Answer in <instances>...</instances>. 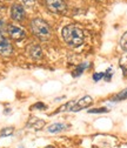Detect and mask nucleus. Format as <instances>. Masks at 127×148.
<instances>
[{"label":"nucleus","mask_w":127,"mask_h":148,"mask_svg":"<svg viewBox=\"0 0 127 148\" xmlns=\"http://www.w3.org/2000/svg\"><path fill=\"white\" fill-rule=\"evenodd\" d=\"M31 29L32 33L41 41H47L52 36V29L47 21L40 18H35L31 21Z\"/></svg>","instance_id":"2"},{"label":"nucleus","mask_w":127,"mask_h":148,"mask_svg":"<svg viewBox=\"0 0 127 148\" xmlns=\"http://www.w3.org/2000/svg\"><path fill=\"white\" fill-rule=\"evenodd\" d=\"M112 75H113V69L110 67V68H107V71L104 73V79L106 81H110L112 79Z\"/></svg>","instance_id":"17"},{"label":"nucleus","mask_w":127,"mask_h":148,"mask_svg":"<svg viewBox=\"0 0 127 148\" xmlns=\"http://www.w3.org/2000/svg\"><path fill=\"white\" fill-rule=\"evenodd\" d=\"M12 52H13V47H12L10 40L3 33H0V54L5 55V57H8V55L12 54Z\"/></svg>","instance_id":"7"},{"label":"nucleus","mask_w":127,"mask_h":148,"mask_svg":"<svg viewBox=\"0 0 127 148\" xmlns=\"http://www.w3.org/2000/svg\"><path fill=\"white\" fill-rule=\"evenodd\" d=\"M27 52H28V54H30V57H31L32 59H34V60H39V59H41V57H43V49H41V47H40L39 45H35V44L31 45V46L28 47Z\"/></svg>","instance_id":"8"},{"label":"nucleus","mask_w":127,"mask_h":148,"mask_svg":"<svg viewBox=\"0 0 127 148\" xmlns=\"http://www.w3.org/2000/svg\"><path fill=\"white\" fill-rule=\"evenodd\" d=\"M1 8H3V6H1V3H0V11H1Z\"/></svg>","instance_id":"23"},{"label":"nucleus","mask_w":127,"mask_h":148,"mask_svg":"<svg viewBox=\"0 0 127 148\" xmlns=\"http://www.w3.org/2000/svg\"><path fill=\"white\" fill-rule=\"evenodd\" d=\"M87 112L91 113V114H104V113H107V112H108V108H106V107H101V108H92V109L87 110Z\"/></svg>","instance_id":"13"},{"label":"nucleus","mask_w":127,"mask_h":148,"mask_svg":"<svg viewBox=\"0 0 127 148\" xmlns=\"http://www.w3.org/2000/svg\"><path fill=\"white\" fill-rule=\"evenodd\" d=\"M61 35L64 41L71 46V47H80L84 44L85 40V35L84 31L77 26V25H67L61 29Z\"/></svg>","instance_id":"1"},{"label":"nucleus","mask_w":127,"mask_h":148,"mask_svg":"<svg viewBox=\"0 0 127 148\" xmlns=\"http://www.w3.org/2000/svg\"><path fill=\"white\" fill-rule=\"evenodd\" d=\"M46 148H56V147H53V146H47Z\"/></svg>","instance_id":"22"},{"label":"nucleus","mask_w":127,"mask_h":148,"mask_svg":"<svg viewBox=\"0 0 127 148\" xmlns=\"http://www.w3.org/2000/svg\"><path fill=\"white\" fill-rule=\"evenodd\" d=\"M19 148H24V147H19Z\"/></svg>","instance_id":"24"},{"label":"nucleus","mask_w":127,"mask_h":148,"mask_svg":"<svg viewBox=\"0 0 127 148\" xmlns=\"http://www.w3.org/2000/svg\"><path fill=\"white\" fill-rule=\"evenodd\" d=\"M20 1L27 7H33L35 4V0H20Z\"/></svg>","instance_id":"19"},{"label":"nucleus","mask_w":127,"mask_h":148,"mask_svg":"<svg viewBox=\"0 0 127 148\" xmlns=\"http://www.w3.org/2000/svg\"><path fill=\"white\" fill-rule=\"evenodd\" d=\"M101 79H104V73L102 72H98V73H94L93 74V80L95 81V82H98V81H100Z\"/></svg>","instance_id":"18"},{"label":"nucleus","mask_w":127,"mask_h":148,"mask_svg":"<svg viewBox=\"0 0 127 148\" xmlns=\"http://www.w3.org/2000/svg\"><path fill=\"white\" fill-rule=\"evenodd\" d=\"M45 3L47 8L56 14L62 15L67 12V5L64 0H45Z\"/></svg>","instance_id":"3"},{"label":"nucleus","mask_w":127,"mask_h":148,"mask_svg":"<svg viewBox=\"0 0 127 148\" xmlns=\"http://www.w3.org/2000/svg\"><path fill=\"white\" fill-rule=\"evenodd\" d=\"M120 47H121L122 51L127 52V31L122 34L121 39H120Z\"/></svg>","instance_id":"15"},{"label":"nucleus","mask_w":127,"mask_h":148,"mask_svg":"<svg viewBox=\"0 0 127 148\" xmlns=\"http://www.w3.org/2000/svg\"><path fill=\"white\" fill-rule=\"evenodd\" d=\"M13 132H14V128L13 127H6V128H4L1 132H0V136H10V135H12L13 134Z\"/></svg>","instance_id":"16"},{"label":"nucleus","mask_w":127,"mask_h":148,"mask_svg":"<svg viewBox=\"0 0 127 148\" xmlns=\"http://www.w3.org/2000/svg\"><path fill=\"white\" fill-rule=\"evenodd\" d=\"M45 126V121L41 120V119H38V118H32L30 119L28 123H27V127L30 128H33L34 131H40V129Z\"/></svg>","instance_id":"10"},{"label":"nucleus","mask_w":127,"mask_h":148,"mask_svg":"<svg viewBox=\"0 0 127 148\" xmlns=\"http://www.w3.org/2000/svg\"><path fill=\"white\" fill-rule=\"evenodd\" d=\"M119 66H120V68L122 69V72H124L125 74H127V54L124 55V57L120 59Z\"/></svg>","instance_id":"14"},{"label":"nucleus","mask_w":127,"mask_h":148,"mask_svg":"<svg viewBox=\"0 0 127 148\" xmlns=\"http://www.w3.org/2000/svg\"><path fill=\"white\" fill-rule=\"evenodd\" d=\"M7 32H8L11 38L13 40H16V41H20V40L26 38L25 29L19 27V26H16V25H8L7 26Z\"/></svg>","instance_id":"4"},{"label":"nucleus","mask_w":127,"mask_h":148,"mask_svg":"<svg viewBox=\"0 0 127 148\" xmlns=\"http://www.w3.org/2000/svg\"><path fill=\"white\" fill-rule=\"evenodd\" d=\"M25 15H26V12H25V8L23 5L20 4H13L12 7H11V16L12 19L15 20V21H23L25 19Z\"/></svg>","instance_id":"6"},{"label":"nucleus","mask_w":127,"mask_h":148,"mask_svg":"<svg viewBox=\"0 0 127 148\" xmlns=\"http://www.w3.org/2000/svg\"><path fill=\"white\" fill-rule=\"evenodd\" d=\"M67 128H69V125H66V123H62V122H56V123H52L48 126L47 128V132L48 133H60L62 131H66Z\"/></svg>","instance_id":"9"},{"label":"nucleus","mask_w":127,"mask_h":148,"mask_svg":"<svg viewBox=\"0 0 127 148\" xmlns=\"http://www.w3.org/2000/svg\"><path fill=\"white\" fill-rule=\"evenodd\" d=\"M5 27H6V23H5V20L3 19V18L0 16V31H4Z\"/></svg>","instance_id":"21"},{"label":"nucleus","mask_w":127,"mask_h":148,"mask_svg":"<svg viewBox=\"0 0 127 148\" xmlns=\"http://www.w3.org/2000/svg\"><path fill=\"white\" fill-rule=\"evenodd\" d=\"M92 102H93L92 97L85 95L81 99H79L78 101L73 102V105H72V107H71V112H79V110H81V109H85V108L89 107L91 105H92Z\"/></svg>","instance_id":"5"},{"label":"nucleus","mask_w":127,"mask_h":148,"mask_svg":"<svg viewBox=\"0 0 127 148\" xmlns=\"http://www.w3.org/2000/svg\"><path fill=\"white\" fill-rule=\"evenodd\" d=\"M89 67V65H88V62H84V64H81V65H79V66H77V68L73 71V73H72V75H73L74 78H78V77H80L81 74L87 69Z\"/></svg>","instance_id":"11"},{"label":"nucleus","mask_w":127,"mask_h":148,"mask_svg":"<svg viewBox=\"0 0 127 148\" xmlns=\"http://www.w3.org/2000/svg\"><path fill=\"white\" fill-rule=\"evenodd\" d=\"M126 99H127V88L122 89L121 92H119L117 95H114V97L112 98V101L118 102V101H122V100H126Z\"/></svg>","instance_id":"12"},{"label":"nucleus","mask_w":127,"mask_h":148,"mask_svg":"<svg viewBox=\"0 0 127 148\" xmlns=\"http://www.w3.org/2000/svg\"><path fill=\"white\" fill-rule=\"evenodd\" d=\"M33 108H38V109H46V105L43 102H38L33 106Z\"/></svg>","instance_id":"20"}]
</instances>
